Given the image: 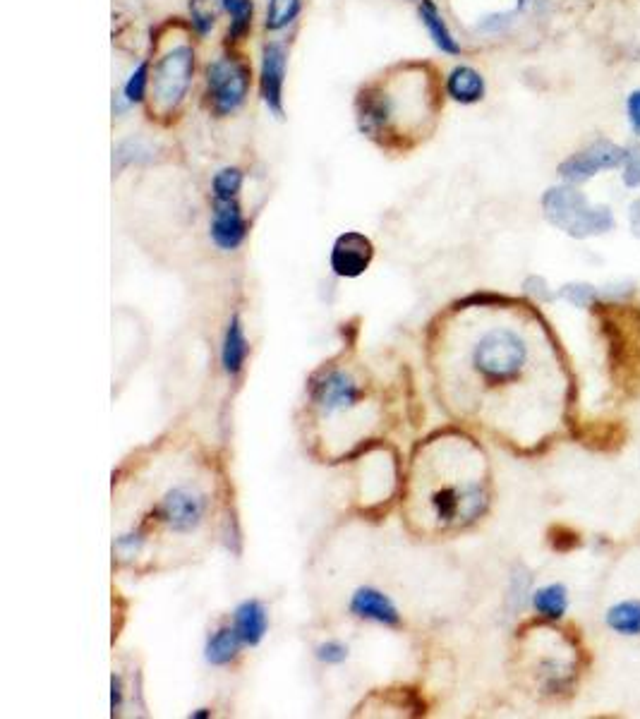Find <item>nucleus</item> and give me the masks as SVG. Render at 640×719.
I'll use <instances>...</instances> for the list:
<instances>
[{"label":"nucleus","mask_w":640,"mask_h":719,"mask_svg":"<svg viewBox=\"0 0 640 719\" xmlns=\"http://www.w3.org/2000/svg\"><path fill=\"white\" fill-rule=\"evenodd\" d=\"M444 94L430 63L391 65L355 94V123L367 140L391 154H408L437 128Z\"/></svg>","instance_id":"nucleus-1"},{"label":"nucleus","mask_w":640,"mask_h":719,"mask_svg":"<svg viewBox=\"0 0 640 719\" xmlns=\"http://www.w3.org/2000/svg\"><path fill=\"white\" fill-rule=\"evenodd\" d=\"M456 468L442 463L439 441L425 444L413 463V475L408 482V516L427 528L451 530L463 528L482 516L487 506L485 485L478 477H463L451 482Z\"/></svg>","instance_id":"nucleus-2"},{"label":"nucleus","mask_w":640,"mask_h":719,"mask_svg":"<svg viewBox=\"0 0 640 719\" xmlns=\"http://www.w3.org/2000/svg\"><path fill=\"white\" fill-rule=\"evenodd\" d=\"M152 84H149L147 113L161 125L175 123L183 111L195 77V46L185 29H175L173 36L154 44Z\"/></svg>","instance_id":"nucleus-3"},{"label":"nucleus","mask_w":640,"mask_h":719,"mask_svg":"<svg viewBox=\"0 0 640 719\" xmlns=\"http://www.w3.org/2000/svg\"><path fill=\"white\" fill-rule=\"evenodd\" d=\"M370 401L358 374L348 367L324 365L310 379V406L322 422L350 418Z\"/></svg>","instance_id":"nucleus-4"},{"label":"nucleus","mask_w":640,"mask_h":719,"mask_svg":"<svg viewBox=\"0 0 640 719\" xmlns=\"http://www.w3.org/2000/svg\"><path fill=\"white\" fill-rule=\"evenodd\" d=\"M547 221L561 228L573 238H588L612 231L614 219L607 207H593L581 192L573 187H552L542 197Z\"/></svg>","instance_id":"nucleus-5"},{"label":"nucleus","mask_w":640,"mask_h":719,"mask_svg":"<svg viewBox=\"0 0 640 719\" xmlns=\"http://www.w3.org/2000/svg\"><path fill=\"white\" fill-rule=\"evenodd\" d=\"M528 362V346L516 331L489 329L473 348V367L489 384H504L516 379Z\"/></svg>","instance_id":"nucleus-6"},{"label":"nucleus","mask_w":640,"mask_h":719,"mask_svg":"<svg viewBox=\"0 0 640 719\" xmlns=\"http://www.w3.org/2000/svg\"><path fill=\"white\" fill-rule=\"evenodd\" d=\"M207 82V101L214 116L228 118L238 113L247 101L252 84L250 63L240 56H221L211 60L204 72Z\"/></svg>","instance_id":"nucleus-7"},{"label":"nucleus","mask_w":640,"mask_h":719,"mask_svg":"<svg viewBox=\"0 0 640 719\" xmlns=\"http://www.w3.org/2000/svg\"><path fill=\"white\" fill-rule=\"evenodd\" d=\"M154 518L173 535L197 533L209 518V494L192 482H175L163 492Z\"/></svg>","instance_id":"nucleus-8"},{"label":"nucleus","mask_w":640,"mask_h":719,"mask_svg":"<svg viewBox=\"0 0 640 719\" xmlns=\"http://www.w3.org/2000/svg\"><path fill=\"white\" fill-rule=\"evenodd\" d=\"M626 161V149L609 140H597L588 149L578 151L559 166V175L569 183H585L600 171H612Z\"/></svg>","instance_id":"nucleus-9"},{"label":"nucleus","mask_w":640,"mask_h":719,"mask_svg":"<svg viewBox=\"0 0 640 719\" xmlns=\"http://www.w3.org/2000/svg\"><path fill=\"white\" fill-rule=\"evenodd\" d=\"M288 51L281 41H269L262 46V65H259V94L271 116L283 118V87H286Z\"/></svg>","instance_id":"nucleus-10"},{"label":"nucleus","mask_w":640,"mask_h":719,"mask_svg":"<svg viewBox=\"0 0 640 719\" xmlns=\"http://www.w3.org/2000/svg\"><path fill=\"white\" fill-rule=\"evenodd\" d=\"M374 259V245L365 233L346 231L338 235L331 247V271L341 279H358L370 269Z\"/></svg>","instance_id":"nucleus-11"},{"label":"nucleus","mask_w":640,"mask_h":719,"mask_svg":"<svg viewBox=\"0 0 640 719\" xmlns=\"http://www.w3.org/2000/svg\"><path fill=\"white\" fill-rule=\"evenodd\" d=\"M247 228L250 226H247L238 199H214L209 233L219 250L223 252L238 250V247L245 243Z\"/></svg>","instance_id":"nucleus-12"},{"label":"nucleus","mask_w":640,"mask_h":719,"mask_svg":"<svg viewBox=\"0 0 640 719\" xmlns=\"http://www.w3.org/2000/svg\"><path fill=\"white\" fill-rule=\"evenodd\" d=\"M350 612L358 616V619L374 621V624L382 626L394 628L401 624V614H398L394 600L377 588L355 590L353 597H350Z\"/></svg>","instance_id":"nucleus-13"},{"label":"nucleus","mask_w":640,"mask_h":719,"mask_svg":"<svg viewBox=\"0 0 640 719\" xmlns=\"http://www.w3.org/2000/svg\"><path fill=\"white\" fill-rule=\"evenodd\" d=\"M444 89L446 96H451V99L458 101V104L473 106L485 99L487 84L485 77H482L475 68H470V65H458V68L451 70L449 77H446Z\"/></svg>","instance_id":"nucleus-14"},{"label":"nucleus","mask_w":640,"mask_h":719,"mask_svg":"<svg viewBox=\"0 0 640 719\" xmlns=\"http://www.w3.org/2000/svg\"><path fill=\"white\" fill-rule=\"evenodd\" d=\"M247 355H250V343H247L243 319H240V314H233L231 322H228L226 336H223V348H221L223 372H226L231 379L238 377V374L245 370Z\"/></svg>","instance_id":"nucleus-15"},{"label":"nucleus","mask_w":640,"mask_h":719,"mask_svg":"<svg viewBox=\"0 0 640 719\" xmlns=\"http://www.w3.org/2000/svg\"><path fill=\"white\" fill-rule=\"evenodd\" d=\"M233 628L238 631V636L243 638V643L250 645V648L262 643V638L267 636V628H269V612L267 607H264V602L245 600L240 604L233 614Z\"/></svg>","instance_id":"nucleus-16"},{"label":"nucleus","mask_w":640,"mask_h":719,"mask_svg":"<svg viewBox=\"0 0 640 719\" xmlns=\"http://www.w3.org/2000/svg\"><path fill=\"white\" fill-rule=\"evenodd\" d=\"M418 15H420L422 24H425L427 34H430V39L434 41V46H437L439 51L446 53V56H458V53H461V44L456 41L454 32L449 29V24H446L444 15L439 12L434 0H420Z\"/></svg>","instance_id":"nucleus-17"},{"label":"nucleus","mask_w":640,"mask_h":719,"mask_svg":"<svg viewBox=\"0 0 640 719\" xmlns=\"http://www.w3.org/2000/svg\"><path fill=\"white\" fill-rule=\"evenodd\" d=\"M245 648L243 638L238 636L233 626H223L216 633H211L207 640V648H204V657H207L209 664L214 667H228V664L238 660L240 650Z\"/></svg>","instance_id":"nucleus-18"},{"label":"nucleus","mask_w":640,"mask_h":719,"mask_svg":"<svg viewBox=\"0 0 640 719\" xmlns=\"http://www.w3.org/2000/svg\"><path fill=\"white\" fill-rule=\"evenodd\" d=\"M221 8L228 12L231 24H228V44H243L250 36L252 17H255V3L252 0H219Z\"/></svg>","instance_id":"nucleus-19"},{"label":"nucleus","mask_w":640,"mask_h":719,"mask_svg":"<svg viewBox=\"0 0 640 719\" xmlns=\"http://www.w3.org/2000/svg\"><path fill=\"white\" fill-rule=\"evenodd\" d=\"M607 624L621 636H640V602L629 600L614 604L607 614Z\"/></svg>","instance_id":"nucleus-20"},{"label":"nucleus","mask_w":640,"mask_h":719,"mask_svg":"<svg viewBox=\"0 0 640 719\" xmlns=\"http://www.w3.org/2000/svg\"><path fill=\"white\" fill-rule=\"evenodd\" d=\"M533 604H535L537 614H542L545 619H561L566 612V604H569V597H566L564 585L554 583V585H547V588L537 590L533 597Z\"/></svg>","instance_id":"nucleus-21"},{"label":"nucleus","mask_w":640,"mask_h":719,"mask_svg":"<svg viewBox=\"0 0 640 719\" xmlns=\"http://www.w3.org/2000/svg\"><path fill=\"white\" fill-rule=\"evenodd\" d=\"M300 10H303V0H269L264 27L269 32H283L288 24L298 20Z\"/></svg>","instance_id":"nucleus-22"},{"label":"nucleus","mask_w":640,"mask_h":719,"mask_svg":"<svg viewBox=\"0 0 640 719\" xmlns=\"http://www.w3.org/2000/svg\"><path fill=\"white\" fill-rule=\"evenodd\" d=\"M245 175L240 168L226 166L211 178V197L214 199H238L240 190H243Z\"/></svg>","instance_id":"nucleus-23"},{"label":"nucleus","mask_w":640,"mask_h":719,"mask_svg":"<svg viewBox=\"0 0 640 719\" xmlns=\"http://www.w3.org/2000/svg\"><path fill=\"white\" fill-rule=\"evenodd\" d=\"M149 84H152V65L144 60V63H140L135 70H132L128 82H125L123 87L125 101H128V104H144L149 96Z\"/></svg>","instance_id":"nucleus-24"},{"label":"nucleus","mask_w":640,"mask_h":719,"mask_svg":"<svg viewBox=\"0 0 640 719\" xmlns=\"http://www.w3.org/2000/svg\"><path fill=\"white\" fill-rule=\"evenodd\" d=\"M216 17L204 0H190V27L197 36H207L214 29Z\"/></svg>","instance_id":"nucleus-25"},{"label":"nucleus","mask_w":640,"mask_h":719,"mask_svg":"<svg viewBox=\"0 0 640 719\" xmlns=\"http://www.w3.org/2000/svg\"><path fill=\"white\" fill-rule=\"evenodd\" d=\"M317 657L324 664H341L348 660V648L341 640H326V643L317 648Z\"/></svg>","instance_id":"nucleus-26"},{"label":"nucleus","mask_w":640,"mask_h":719,"mask_svg":"<svg viewBox=\"0 0 640 719\" xmlns=\"http://www.w3.org/2000/svg\"><path fill=\"white\" fill-rule=\"evenodd\" d=\"M624 183L629 187H640V144L626 151Z\"/></svg>","instance_id":"nucleus-27"},{"label":"nucleus","mask_w":640,"mask_h":719,"mask_svg":"<svg viewBox=\"0 0 640 719\" xmlns=\"http://www.w3.org/2000/svg\"><path fill=\"white\" fill-rule=\"evenodd\" d=\"M561 295H564V298H569L573 305H578V307L590 305V302L595 300V290L590 286H566L564 290H561Z\"/></svg>","instance_id":"nucleus-28"},{"label":"nucleus","mask_w":640,"mask_h":719,"mask_svg":"<svg viewBox=\"0 0 640 719\" xmlns=\"http://www.w3.org/2000/svg\"><path fill=\"white\" fill-rule=\"evenodd\" d=\"M626 111H629L633 132L640 137V89L629 96V101H626Z\"/></svg>","instance_id":"nucleus-29"},{"label":"nucleus","mask_w":640,"mask_h":719,"mask_svg":"<svg viewBox=\"0 0 640 719\" xmlns=\"http://www.w3.org/2000/svg\"><path fill=\"white\" fill-rule=\"evenodd\" d=\"M123 705V684H120V676H113V712L120 710Z\"/></svg>","instance_id":"nucleus-30"},{"label":"nucleus","mask_w":640,"mask_h":719,"mask_svg":"<svg viewBox=\"0 0 640 719\" xmlns=\"http://www.w3.org/2000/svg\"><path fill=\"white\" fill-rule=\"evenodd\" d=\"M209 715H211V712H207V710H199V712H192L190 717H209Z\"/></svg>","instance_id":"nucleus-31"}]
</instances>
